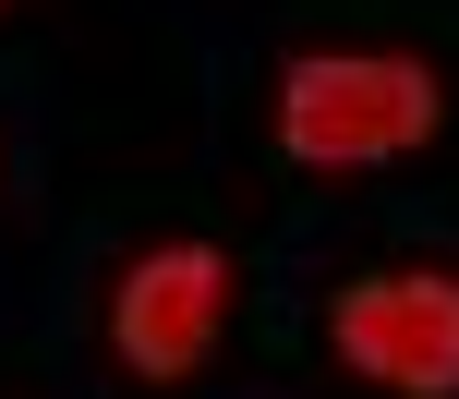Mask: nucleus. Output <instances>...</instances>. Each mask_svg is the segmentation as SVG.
Here are the masks:
<instances>
[{"instance_id":"2","label":"nucleus","mask_w":459,"mask_h":399,"mask_svg":"<svg viewBox=\"0 0 459 399\" xmlns=\"http://www.w3.org/2000/svg\"><path fill=\"white\" fill-rule=\"evenodd\" d=\"M339 351L375 387L447 399L459 387V279H375V291H351L339 303Z\"/></svg>"},{"instance_id":"1","label":"nucleus","mask_w":459,"mask_h":399,"mask_svg":"<svg viewBox=\"0 0 459 399\" xmlns=\"http://www.w3.org/2000/svg\"><path fill=\"white\" fill-rule=\"evenodd\" d=\"M278 134L315 169H363L436 134V73L423 61H302L278 85Z\"/></svg>"},{"instance_id":"3","label":"nucleus","mask_w":459,"mask_h":399,"mask_svg":"<svg viewBox=\"0 0 459 399\" xmlns=\"http://www.w3.org/2000/svg\"><path fill=\"white\" fill-rule=\"evenodd\" d=\"M218 303H230V266L206 242H169L121 279V363L134 376H194V351L218 339Z\"/></svg>"}]
</instances>
